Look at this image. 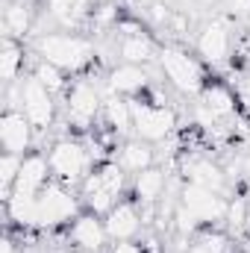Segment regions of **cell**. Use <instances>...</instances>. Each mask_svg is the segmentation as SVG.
I'll use <instances>...</instances> for the list:
<instances>
[{"label": "cell", "instance_id": "cell-1", "mask_svg": "<svg viewBox=\"0 0 250 253\" xmlns=\"http://www.w3.org/2000/svg\"><path fill=\"white\" fill-rule=\"evenodd\" d=\"M36 50L44 62H53L62 71H83L94 59V44L74 33H47L36 42Z\"/></svg>", "mask_w": 250, "mask_h": 253}, {"label": "cell", "instance_id": "cell-2", "mask_svg": "<svg viewBox=\"0 0 250 253\" xmlns=\"http://www.w3.org/2000/svg\"><path fill=\"white\" fill-rule=\"evenodd\" d=\"M80 215V203L62 183H47L39 191L36 203V227L39 230H53L65 221H74Z\"/></svg>", "mask_w": 250, "mask_h": 253}, {"label": "cell", "instance_id": "cell-3", "mask_svg": "<svg viewBox=\"0 0 250 253\" xmlns=\"http://www.w3.org/2000/svg\"><path fill=\"white\" fill-rule=\"evenodd\" d=\"M47 162H50V171H53L56 183L74 186V183H83L91 156H88V150H85L80 141H74V138H59V141H53V147H50V153H47Z\"/></svg>", "mask_w": 250, "mask_h": 253}, {"label": "cell", "instance_id": "cell-4", "mask_svg": "<svg viewBox=\"0 0 250 253\" xmlns=\"http://www.w3.org/2000/svg\"><path fill=\"white\" fill-rule=\"evenodd\" d=\"M129 112H132V132L141 141H165L174 132V126H177V115L168 106L129 100Z\"/></svg>", "mask_w": 250, "mask_h": 253}, {"label": "cell", "instance_id": "cell-5", "mask_svg": "<svg viewBox=\"0 0 250 253\" xmlns=\"http://www.w3.org/2000/svg\"><path fill=\"white\" fill-rule=\"evenodd\" d=\"M159 65L165 71V77L171 80V85L183 94H197L203 91V71L194 56H188L180 47H162L159 50Z\"/></svg>", "mask_w": 250, "mask_h": 253}, {"label": "cell", "instance_id": "cell-6", "mask_svg": "<svg viewBox=\"0 0 250 253\" xmlns=\"http://www.w3.org/2000/svg\"><path fill=\"white\" fill-rule=\"evenodd\" d=\"M65 109H68V124L74 126L77 132H88L91 124H94V118L103 109V100H100V94H97V88L91 83L80 80V83L71 85Z\"/></svg>", "mask_w": 250, "mask_h": 253}, {"label": "cell", "instance_id": "cell-7", "mask_svg": "<svg viewBox=\"0 0 250 253\" xmlns=\"http://www.w3.org/2000/svg\"><path fill=\"white\" fill-rule=\"evenodd\" d=\"M21 112L27 115V121L36 126V129H50L53 124V115H56V103H53V94L30 74L24 77L21 83Z\"/></svg>", "mask_w": 250, "mask_h": 253}, {"label": "cell", "instance_id": "cell-8", "mask_svg": "<svg viewBox=\"0 0 250 253\" xmlns=\"http://www.w3.org/2000/svg\"><path fill=\"white\" fill-rule=\"evenodd\" d=\"M180 203L186 206L200 224L227 221V209H230V203L221 197V191L203 189V186H194V183H186V186H183V191H180Z\"/></svg>", "mask_w": 250, "mask_h": 253}, {"label": "cell", "instance_id": "cell-9", "mask_svg": "<svg viewBox=\"0 0 250 253\" xmlns=\"http://www.w3.org/2000/svg\"><path fill=\"white\" fill-rule=\"evenodd\" d=\"M230 21L227 18H215L209 24L200 27L197 33V53L203 56V62L218 65L230 56Z\"/></svg>", "mask_w": 250, "mask_h": 253}, {"label": "cell", "instance_id": "cell-10", "mask_svg": "<svg viewBox=\"0 0 250 253\" xmlns=\"http://www.w3.org/2000/svg\"><path fill=\"white\" fill-rule=\"evenodd\" d=\"M68 239H71L80 251L100 253L103 245H106V239H109V233H106V224L100 221V215H94V212H80V215L74 218L71 230H68Z\"/></svg>", "mask_w": 250, "mask_h": 253}, {"label": "cell", "instance_id": "cell-11", "mask_svg": "<svg viewBox=\"0 0 250 253\" xmlns=\"http://www.w3.org/2000/svg\"><path fill=\"white\" fill-rule=\"evenodd\" d=\"M33 129L36 126L27 121V115L21 109H6L3 118H0V144H3V150L24 156V150H30V144H33Z\"/></svg>", "mask_w": 250, "mask_h": 253}, {"label": "cell", "instance_id": "cell-12", "mask_svg": "<svg viewBox=\"0 0 250 253\" xmlns=\"http://www.w3.org/2000/svg\"><path fill=\"white\" fill-rule=\"evenodd\" d=\"M103 224H106L109 239H115V242H129V239L141 230V212H138V203L118 200L115 209H112L109 215H103Z\"/></svg>", "mask_w": 250, "mask_h": 253}, {"label": "cell", "instance_id": "cell-13", "mask_svg": "<svg viewBox=\"0 0 250 253\" xmlns=\"http://www.w3.org/2000/svg\"><path fill=\"white\" fill-rule=\"evenodd\" d=\"M50 177H53V171H50L47 156H42V153H27V156H24V165H21V174H18L15 189L36 191V194H39V191L50 183Z\"/></svg>", "mask_w": 250, "mask_h": 253}, {"label": "cell", "instance_id": "cell-14", "mask_svg": "<svg viewBox=\"0 0 250 253\" xmlns=\"http://www.w3.org/2000/svg\"><path fill=\"white\" fill-rule=\"evenodd\" d=\"M144 85H147V71L141 65H126V62L118 65L109 74V83H106L109 94H138V91H144Z\"/></svg>", "mask_w": 250, "mask_h": 253}, {"label": "cell", "instance_id": "cell-15", "mask_svg": "<svg viewBox=\"0 0 250 253\" xmlns=\"http://www.w3.org/2000/svg\"><path fill=\"white\" fill-rule=\"evenodd\" d=\"M36 203H39V194H36V191L15 189L9 194V200L3 203V206H6V218H9L12 224H18L21 230L36 227Z\"/></svg>", "mask_w": 250, "mask_h": 253}, {"label": "cell", "instance_id": "cell-16", "mask_svg": "<svg viewBox=\"0 0 250 253\" xmlns=\"http://www.w3.org/2000/svg\"><path fill=\"white\" fill-rule=\"evenodd\" d=\"M115 162L124 171H129V174H141L144 168L153 165V147H150V141H141V138L124 141L121 150H118V156H115Z\"/></svg>", "mask_w": 250, "mask_h": 253}, {"label": "cell", "instance_id": "cell-17", "mask_svg": "<svg viewBox=\"0 0 250 253\" xmlns=\"http://www.w3.org/2000/svg\"><path fill=\"white\" fill-rule=\"evenodd\" d=\"M200 97H203L200 109H203L212 121H218V118H233V115H236V97H233L230 88H224V85H206V88L200 91Z\"/></svg>", "mask_w": 250, "mask_h": 253}, {"label": "cell", "instance_id": "cell-18", "mask_svg": "<svg viewBox=\"0 0 250 253\" xmlns=\"http://www.w3.org/2000/svg\"><path fill=\"white\" fill-rule=\"evenodd\" d=\"M186 177H188V183L203 186V189H212V191H224V186H227L224 171H221L218 165H212L209 159H194V162H188Z\"/></svg>", "mask_w": 250, "mask_h": 253}, {"label": "cell", "instance_id": "cell-19", "mask_svg": "<svg viewBox=\"0 0 250 253\" xmlns=\"http://www.w3.org/2000/svg\"><path fill=\"white\" fill-rule=\"evenodd\" d=\"M132 191H135V203H156L159 194L165 191V171L153 168V165L144 168L141 174H135Z\"/></svg>", "mask_w": 250, "mask_h": 253}, {"label": "cell", "instance_id": "cell-20", "mask_svg": "<svg viewBox=\"0 0 250 253\" xmlns=\"http://www.w3.org/2000/svg\"><path fill=\"white\" fill-rule=\"evenodd\" d=\"M118 53L126 65H141V68L156 59V47L144 33L141 36H124L121 44H118Z\"/></svg>", "mask_w": 250, "mask_h": 253}, {"label": "cell", "instance_id": "cell-21", "mask_svg": "<svg viewBox=\"0 0 250 253\" xmlns=\"http://www.w3.org/2000/svg\"><path fill=\"white\" fill-rule=\"evenodd\" d=\"M3 30H6L9 39H24L30 33V9H27L24 0L6 3V9H3Z\"/></svg>", "mask_w": 250, "mask_h": 253}, {"label": "cell", "instance_id": "cell-22", "mask_svg": "<svg viewBox=\"0 0 250 253\" xmlns=\"http://www.w3.org/2000/svg\"><path fill=\"white\" fill-rule=\"evenodd\" d=\"M103 112H106V121L115 132H126L132 129V112H129V100H121V94H109L103 100Z\"/></svg>", "mask_w": 250, "mask_h": 253}, {"label": "cell", "instance_id": "cell-23", "mask_svg": "<svg viewBox=\"0 0 250 253\" xmlns=\"http://www.w3.org/2000/svg\"><path fill=\"white\" fill-rule=\"evenodd\" d=\"M21 65H24V50L15 44V39H3V50H0V77H3V83L9 85V83H15V77H18V71H21Z\"/></svg>", "mask_w": 250, "mask_h": 253}, {"label": "cell", "instance_id": "cell-24", "mask_svg": "<svg viewBox=\"0 0 250 253\" xmlns=\"http://www.w3.org/2000/svg\"><path fill=\"white\" fill-rule=\"evenodd\" d=\"M94 0H50V15L65 24V27H71V24H77L85 12H88V6H91Z\"/></svg>", "mask_w": 250, "mask_h": 253}, {"label": "cell", "instance_id": "cell-25", "mask_svg": "<svg viewBox=\"0 0 250 253\" xmlns=\"http://www.w3.org/2000/svg\"><path fill=\"white\" fill-rule=\"evenodd\" d=\"M21 165H24V156L18 153H6L0 156V189H3V203L9 200V194L15 191V183H18V174H21Z\"/></svg>", "mask_w": 250, "mask_h": 253}, {"label": "cell", "instance_id": "cell-26", "mask_svg": "<svg viewBox=\"0 0 250 253\" xmlns=\"http://www.w3.org/2000/svg\"><path fill=\"white\" fill-rule=\"evenodd\" d=\"M33 77L50 91V94H59V91H65L68 88V83H65V71L62 68H56L53 62H44V59H39L36 62V68H33Z\"/></svg>", "mask_w": 250, "mask_h": 253}, {"label": "cell", "instance_id": "cell-27", "mask_svg": "<svg viewBox=\"0 0 250 253\" xmlns=\"http://www.w3.org/2000/svg\"><path fill=\"white\" fill-rule=\"evenodd\" d=\"M186 253H227V236L224 233H203Z\"/></svg>", "mask_w": 250, "mask_h": 253}, {"label": "cell", "instance_id": "cell-28", "mask_svg": "<svg viewBox=\"0 0 250 253\" xmlns=\"http://www.w3.org/2000/svg\"><path fill=\"white\" fill-rule=\"evenodd\" d=\"M83 200H85L88 212H94V215H109V212L115 209V203H118V194L100 189V191H94V194H88V197H83Z\"/></svg>", "mask_w": 250, "mask_h": 253}, {"label": "cell", "instance_id": "cell-29", "mask_svg": "<svg viewBox=\"0 0 250 253\" xmlns=\"http://www.w3.org/2000/svg\"><path fill=\"white\" fill-rule=\"evenodd\" d=\"M171 221H174V230H177V236H180V239H188V236H194V233H197V227H200V221H197V218L188 212L183 203L174 209Z\"/></svg>", "mask_w": 250, "mask_h": 253}, {"label": "cell", "instance_id": "cell-30", "mask_svg": "<svg viewBox=\"0 0 250 253\" xmlns=\"http://www.w3.org/2000/svg\"><path fill=\"white\" fill-rule=\"evenodd\" d=\"M227 221H230L233 230H242V227L248 224V200H245V197H236V200L230 203V209H227Z\"/></svg>", "mask_w": 250, "mask_h": 253}, {"label": "cell", "instance_id": "cell-31", "mask_svg": "<svg viewBox=\"0 0 250 253\" xmlns=\"http://www.w3.org/2000/svg\"><path fill=\"white\" fill-rule=\"evenodd\" d=\"M91 21H94V27H109V24H121L118 21V9L112 6V3H103V6H97L94 12H91Z\"/></svg>", "mask_w": 250, "mask_h": 253}, {"label": "cell", "instance_id": "cell-32", "mask_svg": "<svg viewBox=\"0 0 250 253\" xmlns=\"http://www.w3.org/2000/svg\"><path fill=\"white\" fill-rule=\"evenodd\" d=\"M250 15V0H230L227 3V21L233 24V21H239V18H248Z\"/></svg>", "mask_w": 250, "mask_h": 253}, {"label": "cell", "instance_id": "cell-33", "mask_svg": "<svg viewBox=\"0 0 250 253\" xmlns=\"http://www.w3.org/2000/svg\"><path fill=\"white\" fill-rule=\"evenodd\" d=\"M150 21L153 24H165L168 27V21H171V15H174V9L168 6V3H150Z\"/></svg>", "mask_w": 250, "mask_h": 253}, {"label": "cell", "instance_id": "cell-34", "mask_svg": "<svg viewBox=\"0 0 250 253\" xmlns=\"http://www.w3.org/2000/svg\"><path fill=\"white\" fill-rule=\"evenodd\" d=\"M168 30H171V33H177V36L183 39V36L188 33V15H186V12H174V15H171V21H168Z\"/></svg>", "mask_w": 250, "mask_h": 253}, {"label": "cell", "instance_id": "cell-35", "mask_svg": "<svg viewBox=\"0 0 250 253\" xmlns=\"http://www.w3.org/2000/svg\"><path fill=\"white\" fill-rule=\"evenodd\" d=\"M112 253H144V248L135 245V242H118V245L112 248Z\"/></svg>", "mask_w": 250, "mask_h": 253}, {"label": "cell", "instance_id": "cell-36", "mask_svg": "<svg viewBox=\"0 0 250 253\" xmlns=\"http://www.w3.org/2000/svg\"><path fill=\"white\" fill-rule=\"evenodd\" d=\"M141 248H144V253H162V248H159V242H156V239H147Z\"/></svg>", "mask_w": 250, "mask_h": 253}, {"label": "cell", "instance_id": "cell-37", "mask_svg": "<svg viewBox=\"0 0 250 253\" xmlns=\"http://www.w3.org/2000/svg\"><path fill=\"white\" fill-rule=\"evenodd\" d=\"M0 253H21V251L15 248V242H12V239H3V242H0Z\"/></svg>", "mask_w": 250, "mask_h": 253}, {"label": "cell", "instance_id": "cell-38", "mask_svg": "<svg viewBox=\"0 0 250 253\" xmlns=\"http://www.w3.org/2000/svg\"><path fill=\"white\" fill-rule=\"evenodd\" d=\"M245 100L250 103V77H248V83H245Z\"/></svg>", "mask_w": 250, "mask_h": 253}, {"label": "cell", "instance_id": "cell-39", "mask_svg": "<svg viewBox=\"0 0 250 253\" xmlns=\"http://www.w3.org/2000/svg\"><path fill=\"white\" fill-rule=\"evenodd\" d=\"M200 6H215V3H221V0H197Z\"/></svg>", "mask_w": 250, "mask_h": 253}, {"label": "cell", "instance_id": "cell-40", "mask_svg": "<svg viewBox=\"0 0 250 253\" xmlns=\"http://www.w3.org/2000/svg\"><path fill=\"white\" fill-rule=\"evenodd\" d=\"M21 253H39V251L36 248H27V251H21Z\"/></svg>", "mask_w": 250, "mask_h": 253}, {"label": "cell", "instance_id": "cell-41", "mask_svg": "<svg viewBox=\"0 0 250 253\" xmlns=\"http://www.w3.org/2000/svg\"><path fill=\"white\" fill-rule=\"evenodd\" d=\"M245 42H248V47H250V30H248V36H245Z\"/></svg>", "mask_w": 250, "mask_h": 253}, {"label": "cell", "instance_id": "cell-42", "mask_svg": "<svg viewBox=\"0 0 250 253\" xmlns=\"http://www.w3.org/2000/svg\"><path fill=\"white\" fill-rule=\"evenodd\" d=\"M77 253H85V251H77Z\"/></svg>", "mask_w": 250, "mask_h": 253}, {"label": "cell", "instance_id": "cell-43", "mask_svg": "<svg viewBox=\"0 0 250 253\" xmlns=\"http://www.w3.org/2000/svg\"><path fill=\"white\" fill-rule=\"evenodd\" d=\"M248 253H250V251H248Z\"/></svg>", "mask_w": 250, "mask_h": 253}]
</instances>
